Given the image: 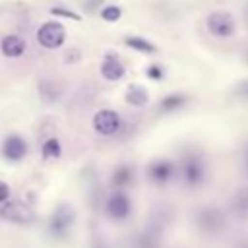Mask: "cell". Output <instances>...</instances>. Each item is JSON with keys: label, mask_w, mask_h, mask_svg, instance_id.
Returning a JSON list of instances; mask_svg holds the SVG:
<instances>
[{"label": "cell", "mask_w": 248, "mask_h": 248, "mask_svg": "<svg viewBox=\"0 0 248 248\" xmlns=\"http://www.w3.org/2000/svg\"><path fill=\"white\" fill-rule=\"evenodd\" d=\"M205 25L207 31L219 39H227L234 33V17L229 12H211L205 19Z\"/></svg>", "instance_id": "obj_1"}, {"label": "cell", "mask_w": 248, "mask_h": 248, "mask_svg": "<svg viewBox=\"0 0 248 248\" xmlns=\"http://www.w3.org/2000/svg\"><path fill=\"white\" fill-rule=\"evenodd\" d=\"M66 39V29L58 21H48L43 23L41 29L37 31V41L45 48H58Z\"/></svg>", "instance_id": "obj_2"}, {"label": "cell", "mask_w": 248, "mask_h": 248, "mask_svg": "<svg viewBox=\"0 0 248 248\" xmlns=\"http://www.w3.org/2000/svg\"><path fill=\"white\" fill-rule=\"evenodd\" d=\"M0 215L6 221L19 223V225H27V223L33 221V211L23 202H8V203H4L2 209H0Z\"/></svg>", "instance_id": "obj_3"}, {"label": "cell", "mask_w": 248, "mask_h": 248, "mask_svg": "<svg viewBox=\"0 0 248 248\" xmlns=\"http://www.w3.org/2000/svg\"><path fill=\"white\" fill-rule=\"evenodd\" d=\"M93 126L95 130L101 134V136H112L118 132L120 128V116L114 112V110H99L95 116H93Z\"/></svg>", "instance_id": "obj_4"}, {"label": "cell", "mask_w": 248, "mask_h": 248, "mask_svg": "<svg viewBox=\"0 0 248 248\" xmlns=\"http://www.w3.org/2000/svg\"><path fill=\"white\" fill-rule=\"evenodd\" d=\"M2 153H4V157L10 159V161H19V159H23L25 153H27V143H25V140L19 138V136H10V138H6L4 143H2Z\"/></svg>", "instance_id": "obj_5"}, {"label": "cell", "mask_w": 248, "mask_h": 248, "mask_svg": "<svg viewBox=\"0 0 248 248\" xmlns=\"http://www.w3.org/2000/svg\"><path fill=\"white\" fill-rule=\"evenodd\" d=\"M107 213L112 219H124L130 213V200L124 194H112L107 202Z\"/></svg>", "instance_id": "obj_6"}, {"label": "cell", "mask_w": 248, "mask_h": 248, "mask_svg": "<svg viewBox=\"0 0 248 248\" xmlns=\"http://www.w3.org/2000/svg\"><path fill=\"white\" fill-rule=\"evenodd\" d=\"M0 48H2V54L8 56V58H17L25 52V41L17 35H6L0 43Z\"/></svg>", "instance_id": "obj_7"}, {"label": "cell", "mask_w": 248, "mask_h": 248, "mask_svg": "<svg viewBox=\"0 0 248 248\" xmlns=\"http://www.w3.org/2000/svg\"><path fill=\"white\" fill-rule=\"evenodd\" d=\"M101 74H103L108 81H116V79H120V78L124 76V66H122V62H118L114 56H107L105 62H103V66H101Z\"/></svg>", "instance_id": "obj_8"}, {"label": "cell", "mask_w": 248, "mask_h": 248, "mask_svg": "<svg viewBox=\"0 0 248 248\" xmlns=\"http://www.w3.org/2000/svg\"><path fill=\"white\" fill-rule=\"evenodd\" d=\"M70 225H72V211H70L68 207H64V205H62V207L52 215L50 231H52V232H56V234H60V232H64Z\"/></svg>", "instance_id": "obj_9"}, {"label": "cell", "mask_w": 248, "mask_h": 248, "mask_svg": "<svg viewBox=\"0 0 248 248\" xmlns=\"http://www.w3.org/2000/svg\"><path fill=\"white\" fill-rule=\"evenodd\" d=\"M172 172V167L167 163V161H157L151 169H149V176L155 180V182H165Z\"/></svg>", "instance_id": "obj_10"}, {"label": "cell", "mask_w": 248, "mask_h": 248, "mask_svg": "<svg viewBox=\"0 0 248 248\" xmlns=\"http://www.w3.org/2000/svg\"><path fill=\"white\" fill-rule=\"evenodd\" d=\"M184 178L188 184H198L200 178H202V167L198 161L190 159L186 165H184Z\"/></svg>", "instance_id": "obj_11"}, {"label": "cell", "mask_w": 248, "mask_h": 248, "mask_svg": "<svg viewBox=\"0 0 248 248\" xmlns=\"http://www.w3.org/2000/svg\"><path fill=\"white\" fill-rule=\"evenodd\" d=\"M126 101H128L130 105H134V107H141V105H145V101H147V91H145L143 87L134 85V87L128 89Z\"/></svg>", "instance_id": "obj_12"}, {"label": "cell", "mask_w": 248, "mask_h": 248, "mask_svg": "<svg viewBox=\"0 0 248 248\" xmlns=\"http://www.w3.org/2000/svg\"><path fill=\"white\" fill-rule=\"evenodd\" d=\"M62 153V147H60V141L54 140V138H48L45 143H43V157L45 159H58Z\"/></svg>", "instance_id": "obj_13"}, {"label": "cell", "mask_w": 248, "mask_h": 248, "mask_svg": "<svg viewBox=\"0 0 248 248\" xmlns=\"http://www.w3.org/2000/svg\"><path fill=\"white\" fill-rule=\"evenodd\" d=\"M126 45L132 46V48H136V50H140V52H149V54L157 50L155 45H151L147 39H141V37H128L126 39Z\"/></svg>", "instance_id": "obj_14"}, {"label": "cell", "mask_w": 248, "mask_h": 248, "mask_svg": "<svg viewBox=\"0 0 248 248\" xmlns=\"http://www.w3.org/2000/svg\"><path fill=\"white\" fill-rule=\"evenodd\" d=\"M184 101H186V99H184L182 95H169V97L161 103V108H163V110H174V108L182 107Z\"/></svg>", "instance_id": "obj_15"}, {"label": "cell", "mask_w": 248, "mask_h": 248, "mask_svg": "<svg viewBox=\"0 0 248 248\" xmlns=\"http://www.w3.org/2000/svg\"><path fill=\"white\" fill-rule=\"evenodd\" d=\"M101 17L107 19V21H116V19L120 17V8H116V6H107V8H103Z\"/></svg>", "instance_id": "obj_16"}, {"label": "cell", "mask_w": 248, "mask_h": 248, "mask_svg": "<svg viewBox=\"0 0 248 248\" xmlns=\"http://www.w3.org/2000/svg\"><path fill=\"white\" fill-rule=\"evenodd\" d=\"M147 76L153 78V79H161V78H163V70H161L159 66H149V68H147Z\"/></svg>", "instance_id": "obj_17"}, {"label": "cell", "mask_w": 248, "mask_h": 248, "mask_svg": "<svg viewBox=\"0 0 248 248\" xmlns=\"http://www.w3.org/2000/svg\"><path fill=\"white\" fill-rule=\"evenodd\" d=\"M52 14H60V16L72 17V19H79V16H78V14H74V12H68V10H62V8H52Z\"/></svg>", "instance_id": "obj_18"}, {"label": "cell", "mask_w": 248, "mask_h": 248, "mask_svg": "<svg viewBox=\"0 0 248 248\" xmlns=\"http://www.w3.org/2000/svg\"><path fill=\"white\" fill-rule=\"evenodd\" d=\"M8 196H10V188H8V184H6V182H2V180H0V203H2V202H6V200H8Z\"/></svg>", "instance_id": "obj_19"}, {"label": "cell", "mask_w": 248, "mask_h": 248, "mask_svg": "<svg viewBox=\"0 0 248 248\" xmlns=\"http://www.w3.org/2000/svg\"><path fill=\"white\" fill-rule=\"evenodd\" d=\"M238 95H242V97H248V81H244V83L238 87Z\"/></svg>", "instance_id": "obj_20"}, {"label": "cell", "mask_w": 248, "mask_h": 248, "mask_svg": "<svg viewBox=\"0 0 248 248\" xmlns=\"http://www.w3.org/2000/svg\"><path fill=\"white\" fill-rule=\"evenodd\" d=\"M246 19H248V10H246Z\"/></svg>", "instance_id": "obj_21"}]
</instances>
